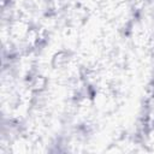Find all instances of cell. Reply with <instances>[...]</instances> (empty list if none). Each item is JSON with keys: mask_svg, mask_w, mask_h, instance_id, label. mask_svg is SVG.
Returning a JSON list of instances; mask_svg holds the SVG:
<instances>
[{"mask_svg": "<svg viewBox=\"0 0 154 154\" xmlns=\"http://www.w3.org/2000/svg\"><path fill=\"white\" fill-rule=\"evenodd\" d=\"M46 87V79L43 77H36L34 83H32V89L34 90H42Z\"/></svg>", "mask_w": 154, "mask_h": 154, "instance_id": "2", "label": "cell"}, {"mask_svg": "<svg viewBox=\"0 0 154 154\" xmlns=\"http://www.w3.org/2000/svg\"><path fill=\"white\" fill-rule=\"evenodd\" d=\"M67 54L66 53H63V52H60V53H58L55 57H54V59H53V64H54V66H61V65H64L66 61H67Z\"/></svg>", "mask_w": 154, "mask_h": 154, "instance_id": "1", "label": "cell"}]
</instances>
